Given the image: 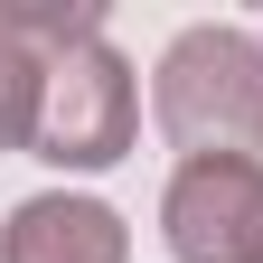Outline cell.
Segmentation results:
<instances>
[{"label":"cell","mask_w":263,"mask_h":263,"mask_svg":"<svg viewBox=\"0 0 263 263\" xmlns=\"http://www.w3.org/2000/svg\"><path fill=\"white\" fill-rule=\"evenodd\" d=\"M160 235L179 263H263V160H179L160 188Z\"/></svg>","instance_id":"cell-3"},{"label":"cell","mask_w":263,"mask_h":263,"mask_svg":"<svg viewBox=\"0 0 263 263\" xmlns=\"http://www.w3.org/2000/svg\"><path fill=\"white\" fill-rule=\"evenodd\" d=\"M0 263H132V226L104 197L47 188V197H19L0 216Z\"/></svg>","instance_id":"cell-4"},{"label":"cell","mask_w":263,"mask_h":263,"mask_svg":"<svg viewBox=\"0 0 263 263\" xmlns=\"http://www.w3.org/2000/svg\"><path fill=\"white\" fill-rule=\"evenodd\" d=\"M0 28L47 66L66 47H94V38H104V0H0Z\"/></svg>","instance_id":"cell-5"},{"label":"cell","mask_w":263,"mask_h":263,"mask_svg":"<svg viewBox=\"0 0 263 263\" xmlns=\"http://www.w3.org/2000/svg\"><path fill=\"white\" fill-rule=\"evenodd\" d=\"M132 132H141V76H132V57H122L113 38L47 57L28 160H47V170L85 179V170H113V160L132 151Z\"/></svg>","instance_id":"cell-2"},{"label":"cell","mask_w":263,"mask_h":263,"mask_svg":"<svg viewBox=\"0 0 263 263\" xmlns=\"http://www.w3.org/2000/svg\"><path fill=\"white\" fill-rule=\"evenodd\" d=\"M151 122L188 160H216V151L254 160L263 151V38L235 19L179 28L151 66Z\"/></svg>","instance_id":"cell-1"},{"label":"cell","mask_w":263,"mask_h":263,"mask_svg":"<svg viewBox=\"0 0 263 263\" xmlns=\"http://www.w3.org/2000/svg\"><path fill=\"white\" fill-rule=\"evenodd\" d=\"M38 76L47 66L0 28V151H28V132H38Z\"/></svg>","instance_id":"cell-6"}]
</instances>
